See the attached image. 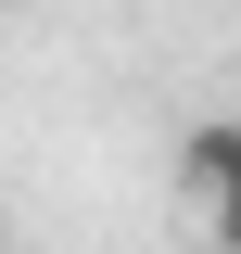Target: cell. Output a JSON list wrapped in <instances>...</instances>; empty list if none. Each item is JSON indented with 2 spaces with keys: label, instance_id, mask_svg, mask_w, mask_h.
Returning <instances> with one entry per match:
<instances>
[{
  "label": "cell",
  "instance_id": "2",
  "mask_svg": "<svg viewBox=\"0 0 241 254\" xmlns=\"http://www.w3.org/2000/svg\"><path fill=\"white\" fill-rule=\"evenodd\" d=\"M203 216H216V254H241V178H229V190H216Z\"/></svg>",
  "mask_w": 241,
  "mask_h": 254
},
{
  "label": "cell",
  "instance_id": "1",
  "mask_svg": "<svg viewBox=\"0 0 241 254\" xmlns=\"http://www.w3.org/2000/svg\"><path fill=\"white\" fill-rule=\"evenodd\" d=\"M178 165H190V190L216 203V190L241 178V115H216V127H190V153H178Z\"/></svg>",
  "mask_w": 241,
  "mask_h": 254
}]
</instances>
